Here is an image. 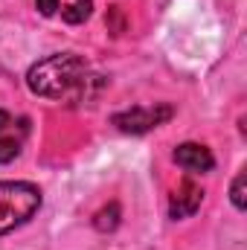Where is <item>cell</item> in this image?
Masks as SVG:
<instances>
[{
	"instance_id": "9c48e42d",
	"label": "cell",
	"mask_w": 247,
	"mask_h": 250,
	"mask_svg": "<svg viewBox=\"0 0 247 250\" xmlns=\"http://www.w3.org/2000/svg\"><path fill=\"white\" fill-rule=\"evenodd\" d=\"M245 184H247V175H245V172H239V175H236V181H233V187H230L233 207H236L239 212H245V207H247V201H245Z\"/></svg>"
},
{
	"instance_id": "8fae6325",
	"label": "cell",
	"mask_w": 247,
	"mask_h": 250,
	"mask_svg": "<svg viewBox=\"0 0 247 250\" xmlns=\"http://www.w3.org/2000/svg\"><path fill=\"white\" fill-rule=\"evenodd\" d=\"M12 125H15L12 114H9V111H0V134H6V131H9Z\"/></svg>"
},
{
	"instance_id": "8992f818",
	"label": "cell",
	"mask_w": 247,
	"mask_h": 250,
	"mask_svg": "<svg viewBox=\"0 0 247 250\" xmlns=\"http://www.w3.org/2000/svg\"><path fill=\"white\" fill-rule=\"evenodd\" d=\"M93 12V0H70L62 9V18L67 23H84Z\"/></svg>"
},
{
	"instance_id": "3957f363",
	"label": "cell",
	"mask_w": 247,
	"mask_h": 250,
	"mask_svg": "<svg viewBox=\"0 0 247 250\" xmlns=\"http://www.w3.org/2000/svg\"><path fill=\"white\" fill-rule=\"evenodd\" d=\"M172 117H175V108L166 102H157V105H134L128 111H120V114H114L111 123L123 134H145L151 128H160L163 123H169Z\"/></svg>"
},
{
	"instance_id": "5b68a950",
	"label": "cell",
	"mask_w": 247,
	"mask_h": 250,
	"mask_svg": "<svg viewBox=\"0 0 247 250\" xmlns=\"http://www.w3.org/2000/svg\"><path fill=\"white\" fill-rule=\"evenodd\" d=\"M172 157H175V163H178L181 169H186V172H195V175L212 172V166H215L212 151H209L206 146H201V143H184V146H178Z\"/></svg>"
},
{
	"instance_id": "52a82bcc",
	"label": "cell",
	"mask_w": 247,
	"mask_h": 250,
	"mask_svg": "<svg viewBox=\"0 0 247 250\" xmlns=\"http://www.w3.org/2000/svg\"><path fill=\"white\" fill-rule=\"evenodd\" d=\"M117 224H120V204H111V207L99 209L96 218H93V227L99 233H111V230H117Z\"/></svg>"
},
{
	"instance_id": "6da1fadb",
	"label": "cell",
	"mask_w": 247,
	"mask_h": 250,
	"mask_svg": "<svg viewBox=\"0 0 247 250\" xmlns=\"http://www.w3.org/2000/svg\"><path fill=\"white\" fill-rule=\"evenodd\" d=\"M26 84L35 96L62 99L67 105L87 102L105 87V76H96L90 64L76 53H59L29 67Z\"/></svg>"
},
{
	"instance_id": "7a4b0ae2",
	"label": "cell",
	"mask_w": 247,
	"mask_h": 250,
	"mask_svg": "<svg viewBox=\"0 0 247 250\" xmlns=\"http://www.w3.org/2000/svg\"><path fill=\"white\" fill-rule=\"evenodd\" d=\"M41 209V189L29 181H0V236L18 230Z\"/></svg>"
},
{
	"instance_id": "ba28073f",
	"label": "cell",
	"mask_w": 247,
	"mask_h": 250,
	"mask_svg": "<svg viewBox=\"0 0 247 250\" xmlns=\"http://www.w3.org/2000/svg\"><path fill=\"white\" fill-rule=\"evenodd\" d=\"M18 154H21V140H15L9 134H0V166L3 163H12Z\"/></svg>"
},
{
	"instance_id": "277c9868",
	"label": "cell",
	"mask_w": 247,
	"mask_h": 250,
	"mask_svg": "<svg viewBox=\"0 0 247 250\" xmlns=\"http://www.w3.org/2000/svg\"><path fill=\"white\" fill-rule=\"evenodd\" d=\"M201 204H204V189L192 178H184L178 184V189L172 192V198H169V218H175V221L189 218V215H195L201 209Z\"/></svg>"
},
{
	"instance_id": "30bf717a",
	"label": "cell",
	"mask_w": 247,
	"mask_h": 250,
	"mask_svg": "<svg viewBox=\"0 0 247 250\" xmlns=\"http://www.w3.org/2000/svg\"><path fill=\"white\" fill-rule=\"evenodd\" d=\"M35 6H38V12L44 18H53L59 12V0H35Z\"/></svg>"
}]
</instances>
